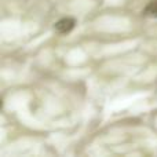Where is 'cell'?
Here are the masks:
<instances>
[{"instance_id": "1", "label": "cell", "mask_w": 157, "mask_h": 157, "mask_svg": "<svg viewBox=\"0 0 157 157\" xmlns=\"http://www.w3.org/2000/svg\"><path fill=\"white\" fill-rule=\"evenodd\" d=\"M75 25H76V21H75L73 18H71V17H66V18L59 19V21L55 24V30H57L58 33L65 35V33H69L73 29Z\"/></svg>"}, {"instance_id": "2", "label": "cell", "mask_w": 157, "mask_h": 157, "mask_svg": "<svg viewBox=\"0 0 157 157\" xmlns=\"http://www.w3.org/2000/svg\"><path fill=\"white\" fill-rule=\"evenodd\" d=\"M144 15L150 17V18H157V0H152V2L145 7Z\"/></svg>"}]
</instances>
